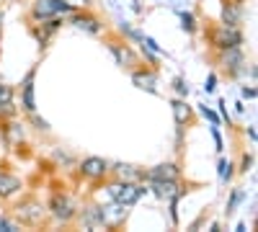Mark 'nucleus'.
<instances>
[{
	"label": "nucleus",
	"mask_w": 258,
	"mask_h": 232,
	"mask_svg": "<svg viewBox=\"0 0 258 232\" xmlns=\"http://www.w3.org/2000/svg\"><path fill=\"white\" fill-rule=\"evenodd\" d=\"M109 194H111V199H114L116 204H121V206H135V204L147 194V188L140 186L137 181H119V183H111Z\"/></svg>",
	"instance_id": "nucleus-1"
},
{
	"label": "nucleus",
	"mask_w": 258,
	"mask_h": 232,
	"mask_svg": "<svg viewBox=\"0 0 258 232\" xmlns=\"http://www.w3.org/2000/svg\"><path fill=\"white\" fill-rule=\"evenodd\" d=\"M212 47L214 49H230V47H240L243 44V31L240 29H232V26H220L212 31Z\"/></svg>",
	"instance_id": "nucleus-2"
},
{
	"label": "nucleus",
	"mask_w": 258,
	"mask_h": 232,
	"mask_svg": "<svg viewBox=\"0 0 258 232\" xmlns=\"http://www.w3.org/2000/svg\"><path fill=\"white\" fill-rule=\"evenodd\" d=\"M75 6L68 3V0H34V18H52L57 13H73Z\"/></svg>",
	"instance_id": "nucleus-3"
},
{
	"label": "nucleus",
	"mask_w": 258,
	"mask_h": 232,
	"mask_svg": "<svg viewBox=\"0 0 258 232\" xmlns=\"http://www.w3.org/2000/svg\"><path fill=\"white\" fill-rule=\"evenodd\" d=\"M16 217L24 224H39L41 219H44V206H41L39 201H34V199H26V201H21L16 206Z\"/></svg>",
	"instance_id": "nucleus-4"
},
{
	"label": "nucleus",
	"mask_w": 258,
	"mask_h": 232,
	"mask_svg": "<svg viewBox=\"0 0 258 232\" xmlns=\"http://www.w3.org/2000/svg\"><path fill=\"white\" fill-rule=\"evenodd\" d=\"M243 65H245V57L240 52V47H230V49H220V67L230 75H238L243 72Z\"/></svg>",
	"instance_id": "nucleus-5"
},
{
	"label": "nucleus",
	"mask_w": 258,
	"mask_h": 232,
	"mask_svg": "<svg viewBox=\"0 0 258 232\" xmlns=\"http://www.w3.org/2000/svg\"><path fill=\"white\" fill-rule=\"evenodd\" d=\"M49 209H52V214H54L59 222H70V219L78 214L73 199H70V196H62V194H54V196L49 199Z\"/></svg>",
	"instance_id": "nucleus-6"
},
{
	"label": "nucleus",
	"mask_w": 258,
	"mask_h": 232,
	"mask_svg": "<svg viewBox=\"0 0 258 232\" xmlns=\"http://www.w3.org/2000/svg\"><path fill=\"white\" fill-rule=\"evenodd\" d=\"M34 78H36V67H31L21 83V106L26 114H36V98H34Z\"/></svg>",
	"instance_id": "nucleus-7"
},
{
	"label": "nucleus",
	"mask_w": 258,
	"mask_h": 232,
	"mask_svg": "<svg viewBox=\"0 0 258 232\" xmlns=\"http://www.w3.org/2000/svg\"><path fill=\"white\" fill-rule=\"evenodd\" d=\"M178 178H181V168L176 163H160L145 173V181H178Z\"/></svg>",
	"instance_id": "nucleus-8"
},
{
	"label": "nucleus",
	"mask_w": 258,
	"mask_h": 232,
	"mask_svg": "<svg viewBox=\"0 0 258 232\" xmlns=\"http://www.w3.org/2000/svg\"><path fill=\"white\" fill-rule=\"evenodd\" d=\"M222 24L238 29L243 24V3H238V0H225L222 3Z\"/></svg>",
	"instance_id": "nucleus-9"
},
{
	"label": "nucleus",
	"mask_w": 258,
	"mask_h": 232,
	"mask_svg": "<svg viewBox=\"0 0 258 232\" xmlns=\"http://www.w3.org/2000/svg\"><path fill=\"white\" fill-rule=\"evenodd\" d=\"M80 173L85 178H103L106 173H109V163H106L103 158H85L80 163Z\"/></svg>",
	"instance_id": "nucleus-10"
},
{
	"label": "nucleus",
	"mask_w": 258,
	"mask_h": 232,
	"mask_svg": "<svg viewBox=\"0 0 258 232\" xmlns=\"http://www.w3.org/2000/svg\"><path fill=\"white\" fill-rule=\"evenodd\" d=\"M80 222L85 229H98L106 224V209L103 206H88V209H83V214H80Z\"/></svg>",
	"instance_id": "nucleus-11"
},
{
	"label": "nucleus",
	"mask_w": 258,
	"mask_h": 232,
	"mask_svg": "<svg viewBox=\"0 0 258 232\" xmlns=\"http://www.w3.org/2000/svg\"><path fill=\"white\" fill-rule=\"evenodd\" d=\"M70 24L78 26L80 31H85V34H101V31H103V24H101L93 13H75Z\"/></svg>",
	"instance_id": "nucleus-12"
},
{
	"label": "nucleus",
	"mask_w": 258,
	"mask_h": 232,
	"mask_svg": "<svg viewBox=\"0 0 258 232\" xmlns=\"http://www.w3.org/2000/svg\"><path fill=\"white\" fill-rule=\"evenodd\" d=\"M109 49H111V54L116 57V62L121 67H135L137 57L132 54V49L126 47V41H124V44H119V41H109Z\"/></svg>",
	"instance_id": "nucleus-13"
},
{
	"label": "nucleus",
	"mask_w": 258,
	"mask_h": 232,
	"mask_svg": "<svg viewBox=\"0 0 258 232\" xmlns=\"http://www.w3.org/2000/svg\"><path fill=\"white\" fill-rule=\"evenodd\" d=\"M21 188H24V183H21V178H16L13 173H0V199H11L13 194H18Z\"/></svg>",
	"instance_id": "nucleus-14"
},
{
	"label": "nucleus",
	"mask_w": 258,
	"mask_h": 232,
	"mask_svg": "<svg viewBox=\"0 0 258 232\" xmlns=\"http://www.w3.org/2000/svg\"><path fill=\"white\" fill-rule=\"evenodd\" d=\"M132 80H135V86L142 88V91H150V93H158V75L153 70H135L132 72Z\"/></svg>",
	"instance_id": "nucleus-15"
},
{
	"label": "nucleus",
	"mask_w": 258,
	"mask_h": 232,
	"mask_svg": "<svg viewBox=\"0 0 258 232\" xmlns=\"http://www.w3.org/2000/svg\"><path fill=\"white\" fill-rule=\"evenodd\" d=\"M147 183H150V191H153L155 196H160V199H170L176 194H183V191H176L178 181H147Z\"/></svg>",
	"instance_id": "nucleus-16"
},
{
	"label": "nucleus",
	"mask_w": 258,
	"mask_h": 232,
	"mask_svg": "<svg viewBox=\"0 0 258 232\" xmlns=\"http://www.w3.org/2000/svg\"><path fill=\"white\" fill-rule=\"evenodd\" d=\"M114 173H116L119 181H145V173L137 171L135 165H124V163H119V165H114Z\"/></svg>",
	"instance_id": "nucleus-17"
},
{
	"label": "nucleus",
	"mask_w": 258,
	"mask_h": 232,
	"mask_svg": "<svg viewBox=\"0 0 258 232\" xmlns=\"http://www.w3.org/2000/svg\"><path fill=\"white\" fill-rule=\"evenodd\" d=\"M170 109H173V119H176L178 126H186L191 121V109L186 106L183 101H173V103H170Z\"/></svg>",
	"instance_id": "nucleus-18"
},
{
	"label": "nucleus",
	"mask_w": 258,
	"mask_h": 232,
	"mask_svg": "<svg viewBox=\"0 0 258 232\" xmlns=\"http://www.w3.org/2000/svg\"><path fill=\"white\" fill-rule=\"evenodd\" d=\"M243 199H245V191H243V188H232L230 201H227V209H225V212H227V217H232V212L238 209V204H240Z\"/></svg>",
	"instance_id": "nucleus-19"
},
{
	"label": "nucleus",
	"mask_w": 258,
	"mask_h": 232,
	"mask_svg": "<svg viewBox=\"0 0 258 232\" xmlns=\"http://www.w3.org/2000/svg\"><path fill=\"white\" fill-rule=\"evenodd\" d=\"M181 29L186 31V34H194L199 26H197V18H194L191 13H181Z\"/></svg>",
	"instance_id": "nucleus-20"
},
{
	"label": "nucleus",
	"mask_w": 258,
	"mask_h": 232,
	"mask_svg": "<svg viewBox=\"0 0 258 232\" xmlns=\"http://www.w3.org/2000/svg\"><path fill=\"white\" fill-rule=\"evenodd\" d=\"M232 163H227V160H220V178H222V183H227L230 178H232Z\"/></svg>",
	"instance_id": "nucleus-21"
},
{
	"label": "nucleus",
	"mask_w": 258,
	"mask_h": 232,
	"mask_svg": "<svg viewBox=\"0 0 258 232\" xmlns=\"http://www.w3.org/2000/svg\"><path fill=\"white\" fill-rule=\"evenodd\" d=\"M13 114H16L13 101H0V116H13Z\"/></svg>",
	"instance_id": "nucleus-22"
},
{
	"label": "nucleus",
	"mask_w": 258,
	"mask_h": 232,
	"mask_svg": "<svg viewBox=\"0 0 258 232\" xmlns=\"http://www.w3.org/2000/svg\"><path fill=\"white\" fill-rule=\"evenodd\" d=\"M173 88H176L178 96H188V83H186L183 78H176V80H173Z\"/></svg>",
	"instance_id": "nucleus-23"
},
{
	"label": "nucleus",
	"mask_w": 258,
	"mask_h": 232,
	"mask_svg": "<svg viewBox=\"0 0 258 232\" xmlns=\"http://www.w3.org/2000/svg\"><path fill=\"white\" fill-rule=\"evenodd\" d=\"M0 101H13V88L6 83H0Z\"/></svg>",
	"instance_id": "nucleus-24"
},
{
	"label": "nucleus",
	"mask_w": 258,
	"mask_h": 232,
	"mask_svg": "<svg viewBox=\"0 0 258 232\" xmlns=\"http://www.w3.org/2000/svg\"><path fill=\"white\" fill-rule=\"evenodd\" d=\"M212 137H214V144H217V152L225 150V144H222V134H220V126H212Z\"/></svg>",
	"instance_id": "nucleus-25"
},
{
	"label": "nucleus",
	"mask_w": 258,
	"mask_h": 232,
	"mask_svg": "<svg viewBox=\"0 0 258 232\" xmlns=\"http://www.w3.org/2000/svg\"><path fill=\"white\" fill-rule=\"evenodd\" d=\"M199 111H202V114H204V116H207V119L212 121V126H220V119H217V114H214L212 109H207V106H202Z\"/></svg>",
	"instance_id": "nucleus-26"
},
{
	"label": "nucleus",
	"mask_w": 258,
	"mask_h": 232,
	"mask_svg": "<svg viewBox=\"0 0 258 232\" xmlns=\"http://www.w3.org/2000/svg\"><path fill=\"white\" fill-rule=\"evenodd\" d=\"M214 86H217V75L212 72V75L207 78V83H204V91H207V93H212V91H214Z\"/></svg>",
	"instance_id": "nucleus-27"
},
{
	"label": "nucleus",
	"mask_w": 258,
	"mask_h": 232,
	"mask_svg": "<svg viewBox=\"0 0 258 232\" xmlns=\"http://www.w3.org/2000/svg\"><path fill=\"white\" fill-rule=\"evenodd\" d=\"M31 119H34V124H36V129H41V132H49V124H47L44 119H39V116H34V114H31Z\"/></svg>",
	"instance_id": "nucleus-28"
},
{
	"label": "nucleus",
	"mask_w": 258,
	"mask_h": 232,
	"mask_svg": "<svg viewBox=\"0 0 258 232\" xmlns=\"http://www.w3.org/2000/svg\"><path fill=\"white\" fill-rule=\"evenodd\" d=\"M0 229H6V232H16V224H13V222H8V219H3V217H0Z\"/></svg>",
	"instance_id": "nucleus-29"
},
{
	"label": "nucleus",
	"mask_w": 258,
	"mask_h": 232,
	"mask_svg": "<svg viewBox=\"0 0 258 232\" xmlns=\"http://www.w3.org/2000/svg\"><path fill=\"white\" fill-rule=\"evenodd\" d=\"M250 165H253V155H245V158H243V168H240V173H248V171H250Z\"/></svg>",
	"instance_id": "nucleus-30"
},
{
	"label": "nucleus",
	"mask_w": 258,
	"mask_h": 232,
	"mask_svg": "<svg viewBox=\"0 0 258 232\" xmlns=\"http://www.w3.org/2000/svg\"><path fill=\"white\" fill-rule=\"evenodd\" d=\"M243 98H250V101H253V98H255V88H248V86H245V88H243Z\"/></svg>",
	"instance_id": "nucleus-31"
}]
</instances>
